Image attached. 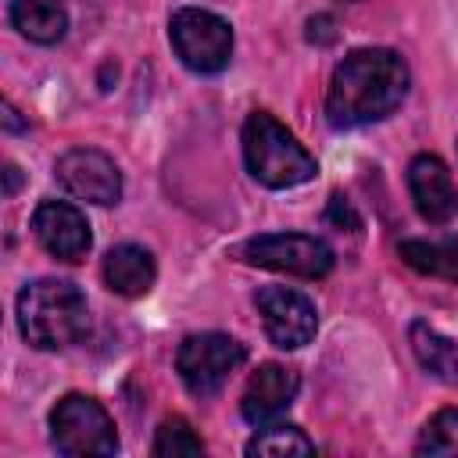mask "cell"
Listing matches in <instances>:
<instances>
[{
    "mask_svg": "<svg viewBox=\"0 0 458 458\" xmlns=\"http://www.w3.org/2000/svg\"><path fill=\"white\" fill-rule=\"evenodd\" d=\"M258 304V315H261V326L268 333V340L283 351H297L304 344L315 340V329H318V311L315 304L301 293V290H290V286H265L258 290L254 297Z\"/></svg>",
    "mask_w": 458,
    "mask_h": 458,
    "instance_id": "cell-8",
    "label": "cell"
},
{
    "mask_svg": "<svg viewBox=\"0 0 458 458\" xmlns=\"http://www.w3.org/2000/svg\"><path fill=\"white\" fill-rule=\"evenodd\" d=\"M4 179H7V186H4V193H7V197H14V190H18V182H21V175H18V168H14V165H4Z\"/></svg>",
    "mask_w": 458,
    "mask_h": 458,
    "instance_id": "cell-22",
    "label": "cell"
},
{
    "mask_svg": "<svg viewBox=\"0 0 458 458\" xmlns=\"http://www.w3.org/2000/svg\"><path fill=\"white\" fill-rule=\"evenodd\" d=\"M247 454H268V458H283V454H315V444L297 429V426H268L247 440Z\"/></svg>",
    "mask_w": 458,
    "mask_h": 458,
    "instance_id": "cell-17",
    "label": "cell"
},
{
    "mask_svg": "<svg viewBox=\"0 0 458 458\" xmlns=\"http://www.w3.org/2000/svg\"><path fill=\"white\" fill-rule=\"evenodd\" d=\"M408 64L386 47L351 50L326 89V118L333 129H358L379 122L401 107L408 97Z\"/></svg>",
    "mask_w": 458,
    "mask_h": 458,
    "instance_id": "cell-1",
    "label": "cell"
},
{
    "mask_svg": "<svg viewBox=\"0 0 458 458\" xmlns=\"http://www.w3.org/2000/svg\"><path fill=\"white\" fill-rule=\"evenodd\" d=\"M240 143H243V161H247V172L268 186V190H286V186H301L308 179H315L318 165L315 157L297 143V136L276 122L268 111H254L247 114L243 122V132H240Z\"/></svg>",
    "mask_w": 458,
    "mask_h": 458,
    "instance_id": "cell-3",
    "label": "cell"
},
{
    "mask_svg": "<svg viewBox=\"0 0 458 458\" xmlns=\"http://www.w3.org/2000/svg\"><path fill=\"white\" fill-rule=\"evenodd\" d=\"M54 175L57 182L89 204H118L122 197V172L114 165V157H107L104 150L93 147H72L54 161Z\"/></svg>",
    "mask_w": 458,
    "mask_h": 458,
    "instance_id": "cell-9",
    "label": "cell"
},
{
    "mask_svg": "<svg viewBox=\"0 0 458 458\" xmlns=\"http://www.w3.org/2000/svg\"><path fill=\"white\" fill-rule=\"evenodd\" d=\"M4 125L14 132V129H25V122L18 118V111H14V104H4Z\"/></svg>",
    "mask_w": 458,
    "mask_h": 458,
    "instance_id": "cell-23",
    "label": "cell"
},
{
    "mask_svg": "<svg viewBox=\"0 0 458 458\" xmlns=\"http://www.w3.org/2000/svg\"><path fill=\"white\" fill-rule=\"evenodd\" d=\"M329 222H347L351 229H358V215L351 211L347 197H340V193H336V197L329 200Z\"/></svg>",
    "mask_w": 458,
    "mask_h": 458,
    "instance_id": "cell-20",
    "label": "cell"
},
{
    "mask_svg": "<svg viewBox=\"0 0 458 458\" xmlns=\"http://www.w3.org/2000/svg\"><path fill=\"white\" fill-rule=\"evenodd\" d=\"M308 29H311V32H308V39H322V43H329V39L336 36V32H333V18H326V14L311 18V21H308Z\"/></svg>",
    "mask_w": 458,
    "mask_h": 458,
    "instance_id": "cell-21",
    "label": "cell"
},
{
    "mask_svg": "<svg viewBox=\"0 0 458 458\" xmlns=\"http://www.w3.org/2000/svg\"><path fill=\"white\" fill-rule=\"evenodd\" d=\"M408 336H411V351L422 361V369H429L437 379L458 386V340H447L444 333H437L426 322H411Z\"/></svg>",
    "mask_w": 458,
    "mask_h": 458,
    "instance_id": "cell-16",
    "label": "cell"
},
{
    "mask_svg": "<svg viewBox=\"0 0 458 458\" xmlns=\"http://www.w3.org/2000/svg\"><path fill=\"white\" fill-rule=\"evenodd\" d=\"M18 329L39 351H64L89 329V308L79 286L64 279H36L18 293Z\"/></svg>",
    "mask_w": 458,
    "mask_h": 458,
    "instance_id": "cell-2",
    "label": "cell"
},
{
    "mask_svg": "<svg viewBox=\"0 0 458 458\" xmlns=\"http://www.w3.org/2000/svg\"><path fill=\"white\" fill-rule=\"evenodd\" d=\"M408 190L419 208V215L429 225H444L458 211V190L447 172V165L437 154H415L408 165Z\"/></svg>",
    "mask_w": 458,
    "mask_h": 458,
    "instance_id": "cell-11",
    "label": "cell"
},
{
    "mask_svg": "<svg viewBox=\"0 0 458 458\" xmlns=\"http://www.w3.org/2000/svg\"><path fill=\"white\" fill-rule=\"evenodd\" d=\"M32 233L39 247L57 261H82L93 243L86 215L68 200H43L32 211Z\"/></svg>",
    "mask_w": 458,
    "mask_h": 458,
    "instance_id": "cell-10",
    "label": "cell"
},
{
    "mask_svg": "<svg viewBox=\"0 0 458 458\" xmlns=\"http://www.w3.org/2000/svg\"><path fill=\"white\" fill-rule=\"evenodd\" d=\"M11 25L32 43H57L68 29L64 0H11Z\"/></svg>",
    "mask_w": 458,
    "mask_h": 458,
    "instance_id": "cell-14",
    "label": "cell"
},
{
    "mask_svg": "<svg viewBox=\"0 0 458 458\" xmlns=\"http://www.w3.org/2000/svg\"><path fill=\"white\" fill-rule=\"evenodd\" d=\"M236 254L247 265L301 276V279H322L333 272V261H336L329 243H322L318 236H304V233H265V236L240 243Z\"/></svg>",
    "mask_w": 458,
    "mask_h": 458,
    "instance_id": "cell-7",
    "label": "cell"
},
{
    "mask_svg": "<svg viewBox=\"0 0 458 458\" xmlns=\"http://www.w3.org/2000/svg\"><path fill=\"white\" fill-rule=\"evenodd\" d=\"M168 39L175 57L200 75H215L233 57V29L222 14L204 7H179L168 21Z\"/></svg>",
    "mask_w": 458,
    "mask_h": 458,
    "instance_id": "cell-5",
    "label": "cell"
},
{
    "mask_svg": "<svg viewBox=\"0 0 458 458\" xmlns=\"http://www.w3.org/2000/svg\"><path fill=\"white\" fill-rule=\"evenodd\" d=\"M243 361V344L225 333H193L175 351L179 379L193 397H215Z\"/></svg>",
    "mask_w": 458,
    "mask_h": 458,
    "instance_id": "cell-6",
    "label": "cell"
},
{
    "mask_svg": "<svg viewBox=\"0 0 458 458\" xmlns=\"http://www.w3.org/2000/svg\"><path fill=\"white\" fill-rule=\"evenodd\" d=\"M397 254L408 268L422 276H437L447 283H458V236L447 240H401Z\"/></svg>",
    "mask_w": 458,
    "mask_h": 458,
    "instance_id": "cell-15",
    "label": "cell"
},
{
    "mask_svg": "<svg viewBox=\"0 0 458 458\" xmlns=\"http://www.w3.org/2000/svg\"><path fill=\"white\" fill-rule=\"evenodd\" d=\"M150 451H154L157 458H175V454H200V451H204V440L193 433V426H190L186 419L172 415V419H165V422L157 426V437H154Z\"/></svg>",
    "mask_w": 458,
    "mask_h": 458,
    "instance_id": "cell-19",
    "label": "cell"
},
{
    "mask_svg": "<svg viewBox=\"0 0 458 458\" xmlns=\"http://www.w3.org/2000/svg\"><path fill=\"white\" fill-rule=\"evenodd\" d=\"M297 390H301V376H297L293 369H286V365L268 361V365H261V369L247 379L240 411H243L247 422L265 426V422H272L276 415H283V411L293 404Z\"/></svg>",
    "mask_w": 458,
    "mask_h": 458,
    "instance_id": "cell-12",
    "label": "cell"
},
{
    "mask_svg": "<svg viewBox=\"0 0 458 458\" xmlns=\"http://www.w3.org/2000/svg\"><path fill=\"white\" fill-rule=\"evenodd\" d=\"M104 283L107 290L122 293V297H143L154 279H157V265L154 254L140 243H118L104 254Z\"/></svg>",
    "mask_w": 458,
    "mask_h": 458,
    "instance_id": "cell-13",
    "label": "cell"
},
{
    "mask_svg": "<svg viewBox=\"0 0 458 458\" xmlns=\"http://www.w3.org/2000/svg\"><path fill=\"white\" fill-rule=\"evenodd\" d=\"M50 440L68 458H107L118 451V433L107 408L86 394H64L54 404Z\"/></svg>",
    "mask_w": 458,
    "mask_h": 458,
    "instance_id": "cell-4",
    "label": "cell"
},
{
    "mask_svg": "<svg viewBox=\"0 0 458 458\" xmlns=\"http://www.w3.org/2000/svg\"><path fill=\"white\" fill-rule=\"evenodd\" d=\"M419 454H458V408H440L419 433Z\"/></svg>",
    "mask_w": 458,
    "mask_h": 458,
    "instance_id": "cell-18",
    "label": "cell"
}]
</instances>
